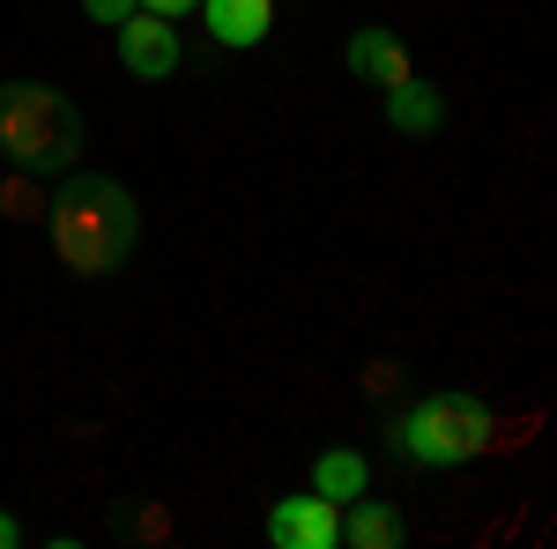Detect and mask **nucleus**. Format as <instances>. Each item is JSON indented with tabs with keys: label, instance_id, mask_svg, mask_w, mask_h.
<instances>
[{
	"label": "nucleus",
	"instance_id": "nucleus-7",
	"mask_svg": "<svg viewBox=\"0 0 557 549\" xmlns=\"http://www.w3.org/2000/svg\"><path fill=\"white\" fill-rule=\"evenodd\" d=\"M343 67L349 75H357V83H401V75H409V45L394 38V30H372V23H364V30H349V45H343Z\"/></svg>",
	"mask_w": 557,
	"mask_h": 549
},
{
	"label": "nucleus",
	"instance_id": "nucleus-2",
	"mask_svg": "<svg viewBox=\"0 0 557 549\" xmlns=\"http://www.w3.org/2000/svg\"><path fill=\"white\" fill-rule=\"evenodd\" d=\"M0 157L23 171H75L83 164V112L45 83H0Z\"/></svg>",
	"mask_w": 557,
	"mask_h": 549
},
{
	"label": "nucleus",
	"instance_id": "nucleus-10",
	"mask_svg": "<svg viewBox=\"0 0 557 549\" xmlns=\"http://www.w3.org/2000/svg\"><path fill=\"white\" fill-rule=\"evenodd\" d=\"M312 490H320V498H335V506H349L357 490H372V467H364V453L335 446V453H320V461H312Z\"/></svg>",
	"mask_w": 557,
	"mask_h": 549
},
{
	"label": "nucleus",
	"instance_id": "nucleus-8",
	"mask_svg": "<svg viewBox=\"0 0 557 549\" xmlns=\"http://www.w3.org/2000/svg\"><path fill=\"white\" fill-rule=\"evenodd\" d=\"M386 127L409 134V141H424V134L446 127V97L431 83H417V75H401V83H386Z\"/></svg>",
	"mask_w": 557,
	"mask_h": 549
},
{
	"label": "nucleus",
	"instance_id": "nucleus-13",
	"mask_svg": "<svg viewBox=\"0 0 557 549\" xmlns=\"http://www.w3.org/2000/svg\"><path fill=\"white\" fill-rule=\"evenodd\" d=\"M141 8H149V15H172V23H178V15H194L201 0H141Z\"/></svg>",
	"mask_w": 557,
	"mask_h": 549
},
{
	"label": "nucleus",
	"instance_id": "nucleus-9",
	"mask_svg": "<svg viewBox=\"0 0 557 549\" xmlns=\"http://www.w3.org/2000/svg\"><path fill=\"white\" fill-rule=\"evenodd\" d=\"M343 542L349 549H394L401 542V512L386 506V498H372V490H357L343 506Z\"/></svg>",
	"mask_w": 557,
	"mask_h": 549
},
{
	"label": "nucleus",
	"instance_id": "nucleus-6",
	"mask_svg": "<svg viewBox=\"0 0 557 549\" xmlns=\"http://www.w3.org/2000/svg\"><path fill=\"white\" fill-rule=\"evenodd\" d=\"M194 15H201L209 38L231 45V52H253V45L275 30V0H201Z\"/></svg>",
	"mask_w": 557,
	"mask_h": 549
},
{
	"label": "nucleus",
	"instance_id": "nucleus-1",
	"mask_svg": "<svg viewBox=\"0 0 557 549\" xmlns=\"http://www.w3.org/2000/svg\"><path fill=\"white\" fill-rule=\"evenodd\" d=\"M45 238H52V260L75 275V283H97V275H120V260L134 253V238H141V209H134V194L120 178H60L52 194H45Z\"/></svg>",
	"mask_w": 557,
	"mask_h": 549
},
{
	"label": "nucleus",
	"instance_id": "nucleus-14",
	"mask_svg": "<svg viewBox=\"0 0 557 549\" xmlns=\"http://www.w3.org/2000/svg\"><path fill=\"white\" fill-rule=\"evenodd\" d=\"M23 542V527H15V512H0V549H15Z\"/></svg>",
	"mask_w": 557,
	"mask_h": 549
},
{
	"label": "nucleus",
	"instance_id": "nucleus-4",
	"mask_svg": "<svg viewBox=\"0 0 557 549\" xmlns=\"http://www.w3.org/2000/svg\"><path fill=\"white\" fill-rule=\"evenodd\" d=\"M268 542L275 549H335L343 542V506L320 498V490L275 498V512H268Z\"/></svg>",
	"mask_w": 557,
	"mask_h": 549
},
{
	"label": "nucleus",
	"instance_id": "nucleus-12",
	"mask_svg": "<svg viewBox=\"0 0 557 549\" xmlns=\"http://www.w3.org/2000/svg\"><path fill=\"white\" fill-rule=\"evenodd\" d=\"M134 8H141V0H83V15H89V23H112V30L127 23Z\"/></svg>",
	"mask_w": 557,
	"mask_h": 549
},
{
	"label": "nucleus",
	"instance_id": "nucleus-11",
	"mask_svg": "<svg viewBox=\"0 0 557 549\" xmlns=\"http://www.w3.org/2000/svg\"><path fill=\"white\" fill-rule=\"evenodd\" d=\"M0 215H8V223H45V186H38V171L8 164V178H0Z\"/></svg>",
	"mask_w": 557,
	"mask_h": 549
},
{
	"label": "nucleus",
	"instance_id": "nucleus-3",
	"mask_svg": "<svg viewBox=\"0 0 557 549\" xmlns=\"http://www.w3.org/2000/svg\"><path fill=\"white\" fill-rule=\"evenodd\" d=\"M386 438H394L401 461H417V467H461L475 453H491V446H506L498 416L483 401H469V394H431V401H417L409 416H394Z\"/></svg>",
	"mask_w": 557,
	"mask_h": 549
},
{
	"label": "nucleus",
	"instance_id": "nucleus-5",
	"mask_svg": "<svg viewBox=\"0 0 557 549\" xmlns=\"http://www.w3.org/2000/svg\"><path fill=\"white\" fill-rule=\"evenodd\" d=\"M120 67H127L134 83H172V75H178V30H172V15L134 8L127 23H120Z\"/></svg>",
	"mask_w": 557,
	"mask_h": 549
}]
</instances>
